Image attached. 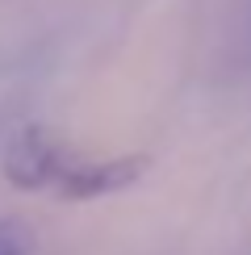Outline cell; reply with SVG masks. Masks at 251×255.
Returning <instances> with one entry per match:
<instances>
[{"label": "cell", "instance_id": "obj_1", "mask_svg": "<svg viewBox=\"0 0 251 255\" xmlns=\"http://www.w3.org/2000/svg\"><path fill=\"white\" fill-rule=\"evenodd\" d=\"M146 172L142 155H113V159H88L76 146H67L59 134L29 126L8 142L4 155V176L17 188H42V193H59L67 201H88L130 188Z\"/></svg>", "mask_w": 251, "mask_h": 255}, {"label": "cell", "instance_id": "obj_2", "mask_svg": "<svg viewBox=\"0 0 251 255\" xmlns=\"http://www.w3.org/2000/svg\"><path fill=\"white\" fill-rule=\"evenodd\" d=\"M34 251V235L25 230V222L0 218V255H29Z\"/></svg>", "mask_w": 251, "mask_h": 255}]
</instances>
